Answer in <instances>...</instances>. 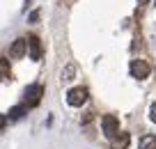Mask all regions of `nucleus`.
Wrapping results in <instances>:
<instances>
[{
  "label": "nucleus",
  "instance_id": "f257e3e1",
  "mask_svg": "<svg viewBox=\"0 0 156 149\" xmlns=\"http://www.w3.org/2000/svg\"><path fill=\"white\" fill-rule=\"evenodd\" d=\"M90 99V92H87V87H71V90L67 92V103L71 108H80L85 101Z\"/></svg>",
  "mask_w": 156,
  "mask_h": 149
},
{
  "label": "nucleus",
  "instance_id": "f03ea898",
  "mask_svg": "<svg viewBox=\"0 0 156 149\" xmlns=\"http://www.w3.org/2000/svg\"><path fill=\"white\" fill-rule=\"evenodd\" d=\"M23 96H25V106H30V108H32V106H39L41 96H44V87L39 85V83H32V85L25 87Z\"/></svg>",
  "mask_w": 156,
  "mask_h": 149
},
{
  "label": "nucleus",
  "instance_id": "7ed1b4c3",
  "mask_svg": "<svg viewBox=\"0 0 156 149\" xmlns=\"http://www.w3.org/2000/svg\"><path fill=\"white\" fill-rule=\"evenodd\" d=\"M101 131L106 138H115L117 133H119V119H117L115 115H101Z\"/></svg>",
  "mask_w": 156,
  "mask_h": 149
},
{
  "label": "nucleus",
  "instance_id": "20e7f679",
  "mask_svg": "<svg viewBox=\"0 0 156 149\" xmlns=\"http://www.w3.org/2000/svg\"><path fill=\"white\" fill-rule=\"evenodd\" d=\"M129 71H131V76L138 78V80H147V78H149V73H151V67L145 62V60H131Z\"/></svg>",
  "mask_w": 156,
  "mask_h": 149
},
{
  "label": "nucleus",
  "instance_id": "39448f33",
  "mask_svg": "<svg viewBox=\"0 0 156 149\" xmlns=\"http://www.w3.org/2000/svg\"><path fill=\"white\" fill-rule=\"evenodd\" d=\"M25 53H28V39H23V37L14 39V41H12V46H9V58L19 60V58H23Z\"/></svg>",
  "mask_w": 156,
  "mask_h": 149
},
{
  "label": "nucleus",
  "instance_id": "423d86ee",
  "mask_svg": "<svg viewBox=\"0 0 156 149\" xmlns=\"http://www.w3.org/2000/svg\"><path fill=\"white\" fill-rule=\"evenodd\" d=\"M28 53H30V60H34V62L41 60V39L37 34L28 37Z\"/></svg>",
  "mask_w": 156,
  "mask_h": 149
},
{
  "label": "nucleus",
  "instance_id": "0eeeda50",
  "mask_svg": "<svg viewBox=\"0 0 156 149\" xmlns=\"http://www.w3.org/2000/svg\"><path fill=\"white\" fill-rule=\"evenodd\" d=\"M110 147L112 149H129V142H131V135L126 133V131H119V133L115 135V138L110 140Z\"/></svg>",
  "mask_w": 156,
  "mask_h": 149
},
{
  "label": "nucleus",
  "instance_id": "6e6552de",
  "mask_svg": "<svg viewBox=\"0 0 156 149\" xmlns=\"http://www.w3.org/2000/svg\"><path fill=\"white\" fill-rule=\"evenodd\" d=\"M73 78H76V64H73V62H69L67 67L62 69V73H60V83L64 85V83H71Z\"/></svg>",
  "mask_w": 156,
  "mask_h": 149
},
{
  "label": "nucleus",
  "instance_id": "1a4fd4ad",
  "mask_svg": "<svg viewBox=\"0 0 156 149\" xmlns=\"http://www.w3.org/2000/svg\"><path fill=\"white\" fill-rule=\"evenodd\" d=\"M28 108H30V106H25V103H19V106L9 108V112H7V117H9V119H21V117H23V115H28Z\"/></svg>",
  "mask_w": 156,
  "mask_h": 149
},
{
  "label": "nucleus",
  "instance_id": "9d476101",
  "mask_svg": "<svg viewBox=\"0 0 156 149\" xmlns=\"http://www.w3.org/2000/svg\"><path fill=\"white\" fill-rule=\"evenodd\" d=\"M138 149H156V135L147 133L138 140Z\"/></svg>",
  "mask_w": 156,
  "mask_h": 149
},
{
  "label": "nucleus",
  "instance_id": "9b49d317",
  "mask_svg": "<svg viewBox=\"0 0 156 149\" xmlns=\"http://www.w3.org/2000/svg\"><path fill=\"white\" fill-rule=\"evenodd\" d=\"M0 69H2V80H12L9 78V67H7V60H0Z\"/></svg>",
  "mask_w": 156,
  "mask_h": 149
},
{
  "label": "nucleus",
  "instance_id": "f8f14e48",
  "mask_svg": "<svg viewBox=\"0 0 156 149\" xmlns=\"http://www.w3.org/2000/svg\"><path fill=\"white\" fill-rule=\"evenodd\" d=\"M149 122H154V124H156V101L149 106Z\"/></svg>",
  "mask_w": 156,
  "mask_h": 149
},
{
  "label": "nucleus",
  "instance_id": "ddd939ff",
  "mask_svg": "<svg viewBox=\"0 0 156 149\" xmlns=\"http://www.w3.org/2000/svg\"><path fill=\"white\" fill-rule=\"evenodd\" d=\"M39 14H41V12H39V9H34L32 14L28 16V21H30V23H37V21H39Z\"/></svg>",
  "mask_w": 156,
  "mask_h": 149
},
{
  "label": "nucleus",
  "instance_id": "4468645a",
  "mask_svg": "<svg viewBox=\"0 0 156 149\" xmlns=\"http://www.w3.org/2000/svg\"><path fill=\"white\" fill-rule=\"evenodd\" d=\"M92 119H94V112H87V115H85L83 119H80V124L85 126V124H90V122H92Z\"/></svg>",
  "mask_w": 156,
  "mask_h": 149
},
{
  "label": "nucleus",
  "instance_id": "2eb2a0df",
  "mask_svg": "<svg viewBox=\"0 0 156 149\" xmlns=\"http://www.w3.org/2000/svg\"><path fill=\"white\" fill-rule=\"evenodd\" d=\"M147 2H149V0H138V5H140V7H142V5H147Z\"/></svg>",
  "mask_w": 156,
  "mask_h": 149
}]
</instances>
